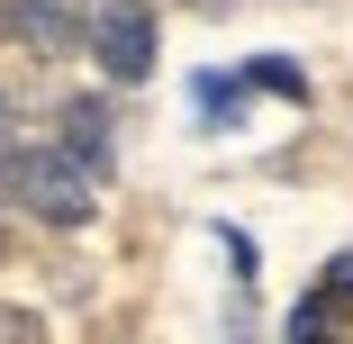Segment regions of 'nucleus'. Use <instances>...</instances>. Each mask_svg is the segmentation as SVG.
<instances>
[{"label":"nucleus","instance_id":"nucleus-1","mask_svg":"<svg viewBox=\"0 0 353 344\" xmlns=\"http://www.w3.org/2000/svg\"><path fill=\"white\" fill-rule=\"evenodd\" d=\"M91 190H100V172L73 163L63 145H28L19 172H10V199H19L28 218H46V227H82L91 218Z\"/></svg>","mask_w":353,"mask_h":344},{"label":"nucleus","instance_id":"nucleus-2","mask_svg":"<svg viewBox=\"0 0 353 344\" xmlns=\"http://www.w3.org/2000/svg\"><path fill=\"white\" fill-rule=\"evenodd\" d=\"M91 63L109 82H145L154 73V10L145 0H91Z\"/></svg>","mask_w":353,"mask_h":344},{"label":"nucleus","instance_id":"nucleus-3","mask_svg":"<svg viewBox=\"0 0 353 344\" xmlns=\"http://www.w3.org/2000/svg\"><path fill=\"white\" fill-rule=\"evenodd\" d=\"M10 37L19 45H37V54H73V45H91V0H10Z\"/></svg>","mask_w":353,"mask_h":344},{"label":"nucleus","instance_id":"nucleus-4","mask_svg":"<svg viewBox=\"0 0 353 344\" xmlns=\"http://www.w3.org/2000/svg\"><path fill=\"white\" fill-rule=\"evenodd\" d=\"M344 317H353V254H335V263L317 272V290L290 308V344H335Z\"/></svg>","mask_w":353,"mask_h":344},{"label":"nucleus","instance_id":"nucleus-5","mask_svg":"<svg viewBox=\"0 0 353 344\" xmlns=\"http://www.w3.org/2000/svg\"><path fill=\"white\" fill-rule=\"evenodd\" d=\"M109 100H63V136H54V145L63 154H73V163H91V172H109Z\"/></svg>","mask_w":353,"mask_h":344},{"label":"nucleus","instance_id":"nucleus-6","mask_svg":"<svg viewBox=\"0 0 353 344\" xmlns=\"http://www.w3.org/2000/svg\"><path fill=\"white\" fill-rule=\"evenodd\" d=\"M190 100H199V127H236L245 100H254V82L245 73H190Z\"/></svg>","mask_w":353,"mask_h":344},{"label":"nucleus","instance_id":"nucleus-7","mask_svg":"<svg viewBox=\"0 0 353 344\" xmlns=\"http://www.w3.org/2000/svg\"><path fill=\"white\" fill-rule=\"evenodd\" d=\"M245 82L272 91V100H308V73H299L290 54H254V63H245Z\"/></svg>","mask_w":353,"mask_h":344},{"label":"nucleus","instance_id":"nucleus-8","mask_svg":"<svg viewBox=\"0 0 353 344\" xmlns=\"http://www.w3.org/2000/svg\"><path fill=\"white\" fill-rule=\"evenodd\" d=\"M0 344H46V317L37 308H0Z\"/></svg>","mask_w":353,"mask_h":344}]
</instances>
